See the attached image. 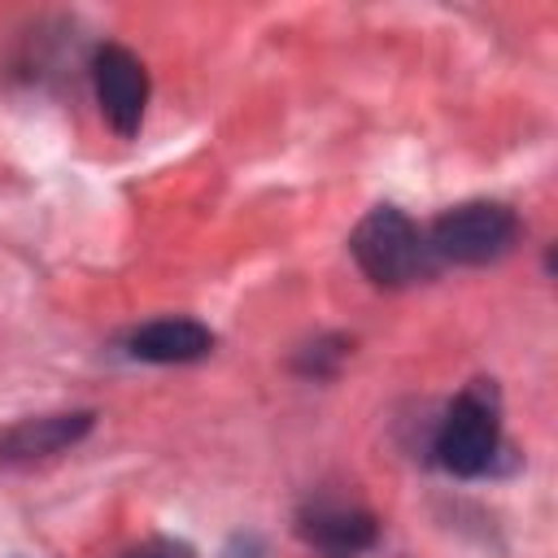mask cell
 <instances>
[{"mask_svg": "<svg viewBox=\"0 0 558 558\" xmlns=\"http://www.w3.org/2000/svg\"><path fill=\"white\" fill-rule=\"evenodd\" d=\"M349 248H353L362 275H366L371 283H379V288H405V283H414L418 275L432 270V248H427V240H423L418 227H414L401 209H392V205L371 209V214L353 227Z\"/></svg>", "mask_w": 558, "mask_h": 558, "instance_id": "cell-1", "label": "cell"}, {"mask_svg": "<svg viewBox=\"0 0 558 558\" xmlns=\"http://www.w3.org/2000/svg\"><path fill=\"white\" fill-rule=\"evenodd\" d=\"M501 445V410L488 379H475L466 392L453 397L436 427V458L449 475H484Z\"/></svg>", "mask_w": 558, "mask_h": 558, "instance_id": "cell-2", "label": "cell"}, {"mask_svg": "<svg viewBox=\"0 0 558 558\" xmlns=\"http://www.w3.org/2000/svg\"><path fill=\"white\" fill-rule=\"evenodd\" d=\"M514 235H519V218L506 205L466 201V205L445 209L432 222L427 248L445 262H458V266H484V262H497L501 253H510Z\"/></svg>", "mask_w": 558, "mask_h": 558, "instance_id": "cell-3", "label": "cell"}, {"mask_svg": "<svg viewBox=\"0 0 558 558\" xmlns=\"http://www.w3.org/2000/svg\"><path fill=\"white\" fill-rule=\"evenodd\" d=\"M92 83H96V100H100L105 122L118 135H135L144 122V105H148L144 61L122 44H100L92 57Z\"/></svg>", "mask_w": 558, "mask_h": 558, "instance_id": "cell-4", "label": "cell"}, {"mask_svg": "<svg viewBox=\"0 0 558 558\" xmlns=\"http://www.w3.org/2000/svg\"><path fill=\"white\" fill-rule=\"evenodd\" d=\"M296 532L323 558H357L362 549L375 545V514L362 510V506L323 497V501H310L301 510Z\"/></svg>", "mask_w": 558, "mask_h": 558, "instance_id": "cell-5", "label": "cell"}, {"mask_svg": "<svg viewBox=\"0 0 558 558\" xmlns=\"http://www.w3.org/2000/svg\"><path fill=\"white\" fill-rule=\"evenodd\" d=\"M126 349L131 357L140 362H196L214 349V331L196 318H157V323H144L126 336Z\"/></svg>", "mask_w": 558, "mask_h": 558, "instance_id": "cell-6", "label": "cell"}, {"mask_svg": "<svg viewBox=\"0 0 558 558\" xmlns=\"http://www.w3.org/2000/svg\"><path fill=\"white\" fill-rule=\"evenodd\" d=\"M92 427V414H44V418H26L13 432L0 436V449L9 458H44L57 453L65 445H74L83 432Z\"/></svg>", "mask_w": 558, "mask_h": 558, "instance_id": "cell-7", "label": "cell"}, {"mask_svg": "<svg viewBox=\"0 0 558 558\" xmlns=\"http://www.w3.org/2000/svg\"><path fill=\"white\" fill-rule=\"evenodd\" d=\"M118 558H192V545L187 541H170V536H153V541H140V545L122 549Z\"/></svg>", "mask_w": 558, "mask_h": 558, "instance_id": "cell-8", "label": "cell"}, {"mask_svg": "<svg viewBox=\"0 0 558 558\" xmlns=\"http://www.w3.org/2000/svg\"><path fill=\"white\" fill-rule=\"evenodd\" d=\"M222 558H257V541H253V536H244V541H235Z\"/></svg>", "mask_w": 558, "mask_h": 558, "instance_id": "cell-9", "label": "cell"}]
</instances>
